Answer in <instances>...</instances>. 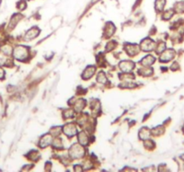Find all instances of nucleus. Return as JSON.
<instances>
[{
    "label": "nucleus",
    "instance_id": "7",
    "mask_svg": "<svg viewBox=\"0 0 184 172\" xmlns=\"http://www.w3.org/2000/svg\"><path fill=\"white\" fill-rule=\"evenodd\" d=\"M51 140H52V137L50 134H45L42 137V139L40 140V146L42 147V148H45L47 147L48 145L50 144L51 142Z\"/></svg>",
    "mask_w": 184,
    "mask_h": 172
},
{
    "label": "nucleus",
    "instance_id": "6",
    "mask_svg": "<svg viewBox=\"0 0 184 172\" xmlns=\"http://www.w3.org/2000/svg\"><path fill=\"white\" fill-rule=\"evenodd\" d=\"M173 57H174V51L172 49H168L166 51H162V53L160 57V59L162 62H167V61H170L171 59H172Z\"/></svg>",
    "mask_w": 184,
    "mask_h": 172
},
{
    "label": "nucleus",
    "instance_id": "8",
    "mask_svg": "<svg viewBox=\"0 0 184 172\" xmlns=\"http://www.w3.org/2000/svg\"><path fill=\"white\" fill-rule=\"evenodd\" d=\"M94 72H95V67L94 66H88L84 71L82 76H83V78L85 80H88V79H90L94 75Z\"/></svg>",
    "mask_w": 184,
    "mask_h": 172
},
{
    "label": "nucleus",
    "instance_id": "13",
    "mask_svg": "<svg viewBox=\"0 0 184 172\" xmlns=\"http://www.w3.org/2000/svg\"><path fill=\"white\" fill-rule=\"evenodd\" d=\"M150 135V130L146 127H144V128H141V130L139 131V137L140 139H143V140H145L149 137Z\"/></svg>",
    "mask_w": 184,
    "mask_h": 172
},
{
    "label": "nucleus",
    "instance_id": "10",
    "mask_svg": "<svg viewBox=\"0 0 184 172\" xmlns=\"http://www.w3.org/2000/svg\"><path fill=\"white\" fill-rule=\"evenodd\" d=\"M154 58L153 56H146L142 60H141V63L143 66H152L154 62Z\"/></svg>",
    "mask_w": 184,
    "mask_h": 172
},
{
    "label": "nucleus",
    "instance_id": "9",
    "mask_svg": "<svg viewBox=\"0 0 184 172\" xmlns=\"http://www.w3.org/2000/svg\"><path fill=\"white\" fill-rule=\"evenodd\" d=\"M39 32H40V31L38 30V28H32L30 31L27 32V33L25 35V39L26 40H33L38 36Z\"/></svg>",
    "mask_w": 184,
    "mask_h": 172
},
{
    "label": "nucleus",
    "instance_id": "11",
    "mask_svg": "<svg viewBox=\"0 0 184 172\" xmlns=\"http://www.w3.org/2000/svg\"><path fill=\"white\" fill-rule=\"evenodd\" d=\"M126 50H127L128 54L130 55V56H135V55L137 54V52H138V51H137V50H138L137 46H136V45H131V44L126 46Z\"/></svg>",
    "mask_w": 184,
    "mask_h": 172
},
{
    "label": "nucleus",
    "instance_id": "12",
    "mask_svg": "<svg viewBox=\"0 0 184 172\" xmlns=\"http://www.w3.org/2000/svg\"><path fill=\"white\" fill-rule=\"evenodd\" d=\"M78 141L82 145H86L88 143L89 138H88L87 134L85 132H81L78 135Z\"/></svg>",
    "mask_w": 184,
    "mask_h": 172
},
{
    "label": "nucleus",
    "instance_id": "5",
    "mask_svg": "<svg viewBox=\"0 0 184 172\" xmlns=\"http://www.w3.org/2000/svg\"><path fill=\"white\" fill-rule=\"evenodd\" d=\"M134 63L131 61H122L119 64V67L120 69L124 72V73H129L133 68H134Z\"/></svg>",
    "mask_w": 184,
    "mask_h": 172
},
{
    "label": "nucleus",
    "instance_id": "20",
    "mask_svg": "<svg viewBox=\"0 0 184 172\" xmlns=\"http://www.w3.org/2000/svg\"><path fill=\"white\" fill-rule=\"evenodd\" d=\"M5 61H6V58L2 55H0V66L3 65L5 63Z\"/></svg>",
    "mask_w": 184,
    "mask_h": 172
},
{
    "label": "nucleus",
    "instance_id": "19",
    "mask_svg": "<svg viewBox=\"0 0 184 172\" xmlns=\"http://www.w3.org/2000/svg\"><path fill=\"white\" fill-rule=\"evenodd\" d=\"M54 146L57 147V148H59V147H62V144H61V140L60 139H57L54 141Z\"/></svg>",
    "mask_w": 184,
    "mask_h": 172
},
{
    "label": "nucleus",
    "instance_id": "15",
    "mask_svg": "<svg viewBox=\"0 0 184 172\" xmlns=\"http://www.w3.org/2000/svg\"><path fill=\"white\" fill-rule=\"evenodd\" d=\"M164 5H165V0H156V3H155V8H156V10H157V11L162 10Z\"/></svg>",
    "mask_w": 184,
    "mask_h": 172
},
{
    "label": "nucleus",
    "instance_id": "17",
    "mask_svg": "<svg viewBox=\"0 0 184 172\" xmlns=\"http://www.w3.org/2000/svg\"><path fill=\"white\" fill-rule=\"evenodd\" d=\"M64 114L65 115H63V116H64L65 118H69V117H72L74 116V111L71 110V109H67Z\"/></svg>",
    "mask_w": 184,
    "mask_h": 172
},
{
    "label": "nucleus",
    "instance_id": "14",
    "mask_svg": "<svg viewBox=\"0 0 184 172\" xmlns=\"http://www.w3.org/2000/svg\"><path fill=\"white\" fill-rule=\"evenodd\" d=\"M85 102L84 100H78L76 102V110H78V111H81V110L85 108Z\"/></svg>",
    "mask_w": 184,
    "mask_h": 172
},
{
    "label": "nucleus",
    "instance_id": "18",
    "mask_svg": "<svg viewBox=\"0 0 184 172\" xmlns=\"http://www.w3.org/2000/svg\"><path fill=\"white\" fill-rule=\"evenodd\" d=\"M164 49H165V44L164 43H160L156 48V52L157 53H162L164 50Z\"/></svg>",
    "mask_w": 184,
    "mask_h": 172
},
{
    "label": "nucleus",
    "instance_id": "21",
    "mask_svg": "<svg viewBox=\"0 0 184 172\" xmlns=\"http://www.w3.org/2000/svg\"><path fill=\"white\" fill-rule=\"evenodd\" d=\"M4 75H5V73H4V70H3V69H1V68H0V79H1V78H3V77H4Z\"/></svg>",
    "mask_w": 184,
    "mask_h": 172
},
{
    "label": "nucleus",
    "instance_id": "4",
    "mask_svg": "<svg viewBox=\"0 0 184 172\" xmlns=\"http://www.w3.org/2000/svg\"><path fill=\"white\" fill-rule=\"evenodd\" d=\"M63 132L69 137H72L74 134H76V127L73 124H68L63 127Z\"/></svg>",
    "mask_w": 184,
    "mask_h": 172
},
{
    "label": "nucleus",
    "instance_id": "16",
    "mask_svg": "<svg viewBox=\"0 0 184 172\" xmlns=\"http://www.w3.org/2000/svg\"><path fill=\"white\" fill-rule=\"evenodd\" d=\"M97 80H98V82H100V83H106L107 78H106L105 74H104V73H102V72L99 73V75H98V76H97Z\"/></svg>",
    "mask_w": 184,
    "mask_h": 172
},
{
    "label": "nucleus",
    "instance_id": "1",
    "mask_svg": "<svg viewBox=\"0 0 184 172\" xmlns=\"http://www.w3.org/2000/svg\"><path fill=\"white\" fill-rule=\"evenodd\" d=\"M13 54L16 59L23 61L28 57V49L24 46H18L15 49Z\"/></svg>",
    "mask_w": 184,
    "mask_h": 172
},
{
    "label": "nucleus",
    "instance_id": "2",
    "mask_svg": "<svg viewBox=\"0 0 184 172\" xmlns=\"http://www.w3.org/2000/svg\"><path fill=\"white\" fill-rule=\"evenodd\" d=\"M69 154L74 159H79L85 155V151L81 145L74 144L69 150Z\"/></svg>",
    "mask_w": 184,
    "mask_h": 172
},
{
    "label": "nucleus",
    "instance_id": "3",
    "mask_svg": "<svg viewBox=\"0 0 184 172\" xmlns=\"http://www.w3.org/2000/svg\"><path fill=\"white\" fill-rule=\"evenodd\" d=\"M154 46H155V44L152 40L145 39L141 43V49L143 51H151L154 49Z\"/></svg>",
    "mask_w": 184,
    "mask_h": 172
}]
</instances>
